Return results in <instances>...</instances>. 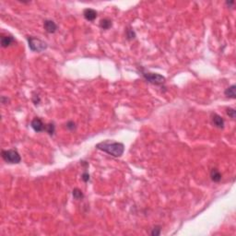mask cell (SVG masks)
Returning <instances> with one entry per match:
<instances>
[{
    "label": "cell",
    "instance_id": "obj_16",
    "mask_svg": "<svg viewBox=\"0 0 236 236\" xmlns=\"http://www.w3.org/2000/svg\"><path fill=\"white\" fill-rule=\"evenodd\" d=\"M161 229L160 226H156L152 229V232H151V235L153 236H158L161 234Z\"/></svg>",
    "mask_w": 236,
    "mask_h": 236
},
{
    "label": "cell",
    "instance_id": "obj_20",
    "mask_svg": "<svg viewBox=\"0 0 236 236\" xmlns=\"http://www.w3.org/2000/svg\"><path fill=\"white\" fill-rule=\"evenodd\" d=\"M226 4L229 5V6H231V5H234V1H227Z\"/></svg>",
    "mask_w": 236,
    "mask_h": 236
},
{
    "label": "cell",
    "instance_id": "obj_9",
    "mask_svg": "<svg viewBox=\"0 0 236 236\" xmlns=\"http://www.w3.org/2000/svg\"><path fill=\"white\" fill-rule=\"evenodd\" d=\"M14 38L12 36H7V35H2L1 36V45L2 47H8L12 43H14Z\"/></svg>",
    "mask_w": 236,
    "mask_h": 236
},
{
    "label": "cell",
    "instance_id": "obj_6",
    "mask_svg": "<svg viewBox=\"0 0 236 236\" xmlns=\"http://www.w3.org/2000/svg\"><path fill=\"white\" fill-rule=\"evenodd\" d=\"M44 28L48 33H54L57 30V25L55 24L54 21H53L51 19H46L44 22Z\"/></svg>",
    "mask_w": 236,
    "mask_h": 236
},
{
    "label": "cell",
    "instance_id": "obj_3",
    "mask_svg": "<svg viewBox=\"0 0 236 236\" xmlns=\"http://www.w3.org/2000/svg\"><path fill=\"white\" fill-rule=\"evenodd\" d=\"M28 43H29V47L33 52H43L47 48V44L44 41H42L39 38L33 37V36H29L28 37Z\"/></svg>",
    "mask_w": 236,
    "mask_h": 236
},
{
    "label": "cell",
    "instance_id": "obj_7",
    "mask_svg": "<svg viewBox=\"0 0 236 236\" xmlns=\"http://www.w3.org/2000/svg\"><path fill=\"white\" fill-rule=\"evenodd\" d=\"M211 120L212 123L214 124V126L218 128H223L224 127V120L222 119V117L217 114H213L211 116Z\"/></svg>",
    "mask_w": 236,
    "mask_h": 236
},
{
    "label": "cell",
    "instance_id": "obj_18",
    "mask_svg": "<svg viewBox=\"0 0 236 236\" xmlns=\"http://www.w3.org/2000/svg\"><path fill=\"white\" fill-rule=\"evenodd\" d=\"M75 127H76V126H75V123H74V122L69 121V122L67 123V129L73 130V129H75Z\"/></svg>",
    "mask_w": 236,
    "mask_h": 236
},
{
    "label": "cell",
    "instance_id": "obj_4",
    "mask_svg": "<svg viewBox=\"0 0 236 236\" xmlns=\"http://www.w3.org/2000/svg\"><path fill=\"white\" fill-rule=\"evenodd\" d=\"M143 77L145 79L154 85H161L165 82V78L157 73H150V72H142Z\"/></svg>",
    "mask_w": 236,
    "mask_h": 236
},
{
    "label": "cell",
    "instance_id": "obj_13",
    "mask_svg": "<svg viewBox=\"0 0 236 236\" xmlns=\"http://www.w3.org/2000/svg\"><path fill=\"white\" fill-rule=\"evenodd\" d=\"M72 195H73L74 198L77 199V200H80V199H82L84 197V194L82 193V191L79 188L74 189L73 192H72Z\"/></svg>",
    "mask_w": 236,
    "mask_h": 236
},
{
    "label": "cell",
    "instance_id": "obj_19",
    "mask_svg": "<svg viewBox=\"0 0 236 236\" xmlns=\"http://www.w3.org/2000/svg\"><path fill=\"white\" fill-rule=\"evenodd\" d=\"M82 180L84 181V182H89L90 181V174H88V173H84L83 174H82Z\"/></svg>",
    "mask_w": 236,
    "mask_h": 236
},
{
    "label": "cell",
    "instance_id": "obj_14",
    "mask_svg": "<svg viewBox=\"0 0 236 236\" xmlns=\"http://www.w3.org/2000/svg\"><path fill=\"white\" fill-rule=\"evenodd\" d=\"M54 129H55V127H54V124H47V125H45V131L47 132L50 136L54 135Z\"/></svg>",
    "mask_w": 236,
    "mask_h": 236
},
{
    "label": "cell",
    "instance_id": "obj_11",
    "mask_svg": "<svg viewBox=\"0 0 236 236\" xmlns=\"http://www.w3.org/2000/svg\"><path fill=\"white\" fill-rule=\"evenodd\" d=\"M112 25H113L112 20L109 19H103L100 21V27L102 30H109L112 27Z\"/></svg>",
    "mask_w": 236,
    "mask_h": 236
},
{
    "label": "cell",
    "instance_id": "obj_15",
    "mask_svg": "<svg viewBox=\"0 0 236 236\" xmlns=\"http://www.w3.org/2000/svg\"><path fill=\"white\" fill-rule=\"evenodd\" d=\"M127 37L128 40H133V39H135V37H136L135 32H134L133 30H131V29L127 30Z\"/></svg>",
    "mask_w": 236,
    "mask_h": 236
},
{
    "label": "cell",
    "instance_id": "obj_10",
    "mask_svg": "<svg viewBox=\"0 0 236 236\" xmlns=\"http://www.w3.org/2000/svg\"><path fill=\"white\" fill-rule=\"evenodd\" d=\"M210 177H211V180H212L213 182L219 183V182L221 180V174L220 173L219 170H217V169H212L211 172H210Z\"/></svg>",
    "mask_w": 236,
    "mask_h": 236
},
{
    "label": "cell",
    "instance_id": "obj_1",
    "mask_svg": "<svg viewBox=\"0 0 236 236\" xmlns=\"http://www.w3.org/2000/svg\"><path fill=\"white\" fill-rule=\"evenodd\" d=\"M96 148L108 153L114 157H121L125 151V146L120 142L106 140L102 141L96 145Z\"/></svg>",
    "mask_w": 236,
    "mask_h": 236
},
{
    "label": "cell",
    "instance_id": "obj_5",
    "mask_svg": "<svg viewBox=\"0 0 236 236\" xmlns=\"http://www.w3.org/2000/svg\"><path fill=\"white\" fill-rule=\"evenodd\" d=\"M31 126H32V129H33L35 132H37V133L43 132V131H45V124L43 123V121H42L40 118H38V117H35V118L32 121Z\"/></svg>",
    "mask_w": 236,
    "mask_h": 236
},
{
    "label": "cell",
    "instance_id": "obj_12",
    "mask_svg": "<svg viewBox=\"0 0 236 236\" xmlns=\"http://www.w3.org/2000/svg\"><path fill=\"white\" fill-rule=\"evenodd\" d=\"M235 90H236V86L235 85H232L230 86L229 88H227L224 92L225 95L227 97H230V98H233V99H235L236 93H235Z\"/></svg>",
    "mask_w": 236,
    "mask_h": 236
},
{
    "label": "cell",
    "instance_id": "obj_8",
    "mask_svg": "<svg viewBox=\"0 0 236 236\" xmlns=\"http://www.w3.org/2000/svg\"><path fill=\"white\" fill-rule=\"evenodd\" d=\"M83 16L84 18L89 20V21H93L97 18V12L92 8H86L83 11Z\"/></svg>",
    "mask_w": 236,
    "mask_h": 236
},
{
    "label": "cell",
    "instance_id": "obj_2",
    "mask_svg": "<svg viewBox=\"0 0 236 236\" xmlns=\"http://www.w3.org/2000/svg\"><path fill=\"white\" fill-rule=\"evenodd\" d=\"M2 158L3 160L7 162V163H11V164H17L19 163L21 161L20 155L19 154V152L15 149H7V150H2L1 152Z\"/></svg>",
    "mask_w": 236,
    "mask_h": 236
},
{
    "label": "cell",
    "instance_id": "obj_17",
    "mask_svg": "<svg viewBox=\"0 0 236 236\" xmlns=\"http://www.w3.org/2000/svg\"><path fill=\"white\" fill-rule=\"evenodd\" d=\"M235 114L236 111L234 109H233V108H228V109H227V114H228L230 117H232L233 119L235 118Z\"/></svg>",
    "mask_w": 236,
    "mask_h": 236
}]
</instances>
